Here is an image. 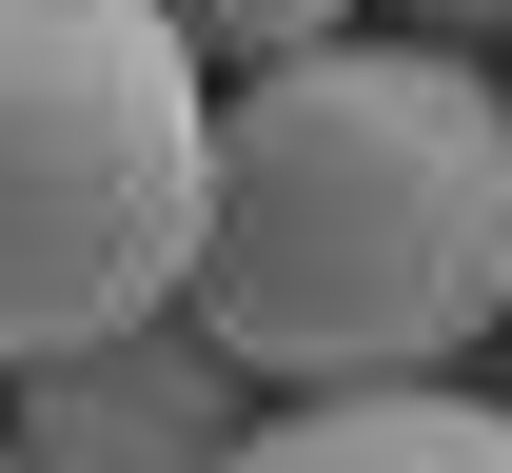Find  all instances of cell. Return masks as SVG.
Instances as JSON below:
<instances>
[{
	"label": "cell",
	"instance_id": "6da1fadb",
	"mask_svg": "<svg viewBox=\"0 0 512 473\" xmlns=\"http://www.w3.org/2000/svg\"><path fill=\"white\" fill-rule=\"evenodd\" d=\"M178 316L276 395L453 375L512 316V99L453 40H296L197 119Z\"/></svg>",
	"mask_w": 512,
	"mask_h": 473
},
{
	"label": "cell",
	"instance_id": "7a4b0ae2",
	"mask_svg": "<svg viewBox=\"0 0 512 473\" xmlns=\"http://www.w3.org/2000/svg\"><path fill=\"white\" fill-rule=\"evenodd\" d=\"M197 119L217 79L158 0H0V375L178 296Z\"/></svg>",
	"mask_w": 512,
	"mask_h": 473
},
{
	"label": "cell",
	"instance_id": "3957f363",
	"mask_svg": "<svg viewBox=\"0 0 512 473\" xmlns=\"http://www.w3.org/2000/svg\"><path fill=\"white\" fill-rule=\"evenodd\" d=\"M237 414H256V375L197 336V316L178 336H158V316H99V336L20 355V434H0V454L20 473H217Z\"/></svg>",
	"mask_w": 512,
	"mask_h": 473
},
{
	"label": "cell",
	"instance_id": "277c9868",
	"mask_svg": "<svg viewBox=\"0 0 512 473\" xmlns=\"http://www.w3.org/2000/svg\"><path fill=\"white\" fill-rule=\"evenodd\" d=\"M217 473H512V414L453 395V375H355V395H296V414H237Z\"/></svg>",
	"mask_w": 512,
	"mask_h": 473
},
{
	"label": "cell",
	"instance_id": "5b68a950",
	"mask_svg": "<svg viewBox=\"0 0 512 473\" xmlns=\"http://www.w3.org/2000/svg\"><path fill=\"white\" fill-rule=\"evenodd\" d=\"M158 20H178L197 60H296V40H335L355 0H158Z\"/></svg>",
	"mask_w": 512,
	"mask_h": 473
},
{
	"label": "cell",
	"instance_id": "8992f818",
	"mask_svg": "<svg viewBox=\"0 0 512 473\" xmlns=\"http://www.w3.org/2000/svg\"><path fill=\"white\" fill-rule=\"evenodd\" d=\"M394 20H414V40H493L512 0H394Z\"/></svg>",
	"mask_w": 512,
	"mask_h": 473
},
{
	"label": "cell",
	"instance_id": "52a82bcc",
	"mask_svg": "<svg viewBox=\"0 0 512 473\" xmlns=\"http://www.w3.org/2000/svg\"><path fill=\"white\" fill-rule=\"evenodd\" d=\"M493 40H512V20H493ZM493 99H512V79H493Z\"/></svg>",
	"mask_w": 512,
	"mask_h": 473
},
{
	"label": "cell",
	"instance_id": "ba28073f",
	"mask_svg": "<svg viewBox=\"0 0 512 473\" xmlns=\"http://www.w3.org/2000/svg\"><path fill=\"white\" fill-rule=\"evenodd\" d=\"M0 473H20V454H0Z\"/></svg>",
	"mask_w": 512,
	"mask_h": 473
}]
</instances>
